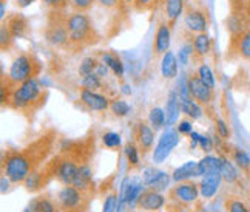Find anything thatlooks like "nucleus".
Returning a JSON list of instances; mask_svg holds the SVG:
<instances>
[{
    "label": "nucleus",
    "instance_id": "aec40b11",
    "mask_svg": "<svg viewBox=\"0 0 250 212\" xmlns=\"http://www.w3.org/2000/svg\"><path fill=\"white\" fill-rule=\"evenodd\" d=\"M193 48H195V54L198 57H206L213 50V39L208 33H201L195 34L193 37Z\"/></svg>",
    "mask_w": 250,
    "mask_h": 212
},
{
    "label": "nucleus",
    "instance_id": "13d9d810",
    "mask_svg": "<svg viewBox=\"0 0 250 212\" xmlns=\"http://www.w3.org/2000/svg\"><path fill=\"white\" fill-rule=\"evenodd\" d=\"M9 183H11V180H9L6 175H3V177H2V194H5L6 189L9 188Z\"/></svg>",
    "mask_w": 250,
    "mask_h": 212
},
{
    "label": "nucleus",
    "instance_id": "9d476101",
    "mask_svg": "<svg viewBox=\"0 0 250 212\" xmlns=\"http://www.w3.org/2000/svg\"><path fill=\"white\" fill-rule=\"evenodd\" d=\"M79 96H81V101L93 112H104V110L110 109V99L107 96H104L94 90L82 89Z\"/></svg>",
    "mask_w": 250,
    "mask_h": 212
},
{
    "label": "nucleus",
    "instance_id": "0eeeda50",
    "mask_svg": "<svg viewBox=\"0 0 250 212\" xmlns=\"http://www.w3.org/2000/svg\"><path fill=\"white\" fill-rule=\"evenodd\" d=\"M184 26L191 34L207 33L208 30V19L201 9H190L184 14Z\"/></svg>",
    "mask_w": 250,
    "mask_h": 212
},
{
    "label": "nucleus",
    "instance_id": "f704fd0d",
    "mask_svg": "<svg viewBox=\"0 0 250 212\" xmlns=\"http://www.w3.org/2000/svg\"><path fill=\"white\" fill-rule=\"evenodd\" d=\"M162 173H164V172L156 169V167H147L146 170L142 172V181H144V185L151 188L162 177Z\"/></svg>",
    "mask_w": 250,
    "mask_h": 212
},
{
    "label": "nucleus",
    "instance_id": "5701e85b",
    "mask_svg": "<svg viewBox=\"0 0 250 212\" xmlns=\"http://www.w3.org/2000/svg\"><path fill=\"white\" fill-rule=\"evenodd\" d=\"M219 172V157L206 155L198 161V177L210 175V173Z\"/></svg>",
    "mask_w": 250,
    "mask_h": 212
},
{
    "label": "nucleus",
    "instance_id": "6e6552de",
    "mask_svg": "<svg viewBox=\"0 0 250 212\" xmlns=\"http://www.w3.org/2000/svg\"><path fill=\"white\" fill-rule=\"evenodd\" d=\"M199 194H201L199 185H195V183H190V181L178 183V186L171 189V198H175L179 203H186V205L196 201Z\"/></svg>",
    "mask_w": 250,
    "mask_h": 212
},
{
    "label": "nucleus",
    "instance_id": "1a4fd4ad",
    "mask_svg": "<svg viewBox=\"0 0 250 212\" xmlns=\"http://www.w3.org/2000/svg\"><path fill=\"white\" fill-rule=\"evenodd\" d=\"M45 41L56 48H62L65 45H68L70 34H68V30H66V25L61 22L51 24L45 31Z\"/></svg>",
    "mask_w": 250,
    "mask_h": 212
},
{
    "label": "nucleus",
    "instance_id": "4c0bfd02",
    "mask_svg": "<svg viewBox=\"0 0 250 212\" xmlns=\"http://www.w3.org/2000/svg\"><path fill=\"white\" fill-rule=\"evenodd\" d=\"M41 186H42V173L37 172V170H33L30 175L26 177V180H25V188H26V190L34 192V190L39 189Z\"/></svg>",
    "mask_w": 250,
    "mask_h": 212
},
{
    "label": "nucleus",
    "instance_id": "9b49d317",
    "mask_svg": "<svg viewBox=\"0 0 250 212\" xmlns=\"http://www.w3.org/2000/svg\"><path fill=\"white\" fill-rule=\"evenodd\" d=\"M171 45V28L167 24H161L155 33V41H153V51L155 54H166L170 51Z\"/></svg>",
    "mask_w": 250,
    "mask_h": 212
},
{
    "label": "nucleus",
    "instance_id": "ea45409f",
    "mask_svg": "<svg viewBox=\"0 0 250 212\" xmlns=\"http://www.w3.org/2000/svg\"><path fill=\"white\" fill-rule=\"evenodd\" d=\"M125 157H127L128 163L131 166H138L139 165V150L138 147L134 146V144L128 142L127 146H125Z\"/></svg>",
    "mask_w": 250,
    "mask_h": 212
},
{
    "label": "nucleus",
    "instance_id": "3c124183",
    "mask_svg": "<svg viewBox=\"0 0 250 212\" xmlns=\"http://www.w3.org/2000/svg\"><path fill=\"white\" fill-rule=\"evenodd\" d=\"M199 140H201V133L191 132L190 133V149H196L199 146Z\"/></svg>",
    "mask_w": 250,
    "mask_h": 212
},
{
    "label": "nucleus",
    "instance_id": "f3484780",
    "mask_svg": "<svg viewBox=\"0 0 250 212\" xmlns=\"http://www.w3.org/2000/svg\"><path fill=\"white\" fill-rule=\"evenodd\" d=\"M181 98L178 92H170L167 96L166 104V115H167V126L171 127L173 124H178L179 115H181Z\"/></svg>",
    "mask_w": 250,
    "mask_h": 212
},
{
    "label": "nucleus",
    "instance_id": "f257e3e1",
    "mask_svg": "<svg viewBox=\"0 0 250 212\" xmlns=\"http://www.w3.org/2000/svg\"><path fill=\"white\" fill-rule=\"evenodd\" d=\"M41 93H42L41 84L34 76V78H30L28 81L22 82L21 85H16L14 90L9 93L8 99L14 109H25L39 99Z\"/></svg>",
    "mask_w": 250,
    "mask_h": 212
},
{
    "label": "nucleus",
    "instance_id": "49530a36",
    "mask_svg": "<svg viewBox=\"0 0 250 212\" xmlns=\"http://www.w3.org/2000/svg\"><path fill=\"white\" fill-rule=\"evenodd\" d=\"M176 129H178V132L181 135H190L191 132H193V124H191L190 121H187V119H182V121L178 122Z\"/></svg>",
    "mask_w": 250,
    "mask_h": 212
},
{
    "label": "nucleus",
    "instance_id": "58836bf2",
    "mask_svg": "<svg viewBox=\"0 0 250 212\" xmlns=\"http://www.w3.org/2000/svg\"><path fill=\"white\" fill-rule=\"evenodd\" d=\"M14 41L13 33L9 30L8 24L2 22V26H0V48L2 50H6V48L11 47V42Z\"/></svg>",
    "mask_w": 250,
    "mask_h": 212
},
{
    "label": "nucleus",
    "instance_id": "7ed1b4c3",
    "mask_svg": "<svg viewBox=\"0 0 250 212\" xmlns=\"http://www.w3.org/2000/svg\"><path fill=\"white\" fill-rule=\"evenodd\" d=\"M66 30L70 34V44L81 45L85 44L91 36V21L82 11H74L65 21Z\"/></svg>",
    "mask_w": 250,
    "mask_h": 212
},
{
    "label": "nucleus",
    "instance_id": "680f3d73",
    "mask_svg": "<svg viewBox=\"0 0 250 212\" xmlns=\"http://www.w3.org/2000/svg\"><path fill=\"white\" fill-rule=\"evenodd\" d=\"M124 2H125V3H134L136 0H124Z\"/></svg>",
    "mask_w": 250,
    "mask_h": 212
},
{
    "label": "nucleus",
    "instance_id": "dca6fc26",
    "mask_svg": "<svg viewBox=\"0 0 250 212\" xmlns=\"http://www.w3.org/2000/svg\"><path fill=\"white\" fill-rule=\"evenodd\" d=\"M221 181H223V177L221 173H210V175H204L203 180L199 183V192L204 198H213L216 195V192L221 186Z\"/></svg>",
    "mask_w": 250,
    "mask_h": 212
},
{
    "label": "nucleus",
    "instance_id": "4be33fe9",
    "mask_svg": "<svg viewBox=\"0 0 250 212\" xmlns=\"http://www.w3.org/2000/svg\"><path fill=\"white\" fill-rule=\"evenodd\" d=\"M186 0H166L164 2V13L168 22H176L178 19L184 14Z\"/></svg>",
    "mask_w": 250,
    "mask_h": 212
},
{
    "label": "nucleus",
    "instance_id": "603ef678",
    "mask_svg": "<svg viewBox=\"0 0 250 212\" xmlns=\"http://www.w3.org/2000/svg\"><path fill=\"white\" fill-rule=\"evenodd\" d=\"M98 3L104 8H116L121 3V0H98Z\"/></svg>",
    "mask_w": 250,
    "mask_h": 212
},
{
    "label": "nucleus",
    "instance_id": "393cba45",
    "mask_svg": "<svg viewBox=\"0 0 250 212\" xmlns=\"http://www.w3.org/2000/svg\"><path fill=\"white\" fill-rule=\"evenodd\" d=\"M181 109H182V113L187 115L188 118L191 119H199L203 117V107H201V104L196 102L193 98H187V99H181Z\"/></svg>",
    "mask_w": 250,
    "mask_h": 212
},
{
    "label": "nucleus",
    "instance_id": "7c9ffc66",
    "mask_svg": "<svg viewBox=\"0 0 250 212\" xmlns=\"http://www.w3.org/2000/svg\"><path fill=\"white\" fill-rule=\"evenodd\" d=\"M195 54V48H193V42H187L184 45H181L179 51H178V61L181 67H187L190 64V59Z\"/></svg>",
    "mask_w": 250,
    "mask_h": 212
},
{
    "label": "nucleus",
    "instance_id": "de8ad7c7",
    "mask_svg": "<svg viewBox=\"0 0 250 212\" xmlns=\"http://www.w3.org/2000/svg\"><path fill=\"white\" fill-rule=\"evenodd\" d=\"M39 212H56V206L50 200L42 198V200H39Z\"/></svg>",
    "mask_w": 250,
    "mask_h": 212
},
{
    "label": "nucleus",
    "instance_id": "f03ea898",
    "mask_svg": "<svg viewBox=\"0 0 250 212\" xmlns=\"http://www.w3.org/2000/svg\"><path fill=\"white\" fill-rule=\"evenodd\" d=\"M33 161L25 153L14 152L9 153L3 161V175H6L11 183H21L25 181L26 177L33 172Z\"/></svg>",
    "mask_w": 250,
    "mask_h": 212
},
{
    "label": "nucleus",
    "instance_id": "a19ab883",
    "mask_svg": "<svg viewBox=\"0 0 250 212\" xmlns=\"http://www.w3.org/2000/svg\"><path fill=\"white\" fill-rule=\"evenodd\" d=\"M94 2H98V0H68L70 6L74 9V11H82L85 13L86 9H90Z\"/></svg>",
    "mask_w": 250,
    "mask_h": 212
},
{
    "label": "nucleus",
    "instance_id": "c9c22d12",
    "mask_svg": "<svg viewBox=\"0 0 250 212\" xmlns=\"http://www.w3.org/2000/svg\"><path fill=\"white\" fill-rule=\"evenodd\" d=\"M102 142H104V146H105V147H108V149H116V147H121L122 138H121V135L116 133V132H105V133L102 135Z\"/></svg>",
    "mask_w": 250,
    "mask_h": 212
},
{
    "label": "nucleus",
    "instance_id": "5fc2aeb1",
    "mask_svg": "<svg viewBox=\"0 0 250 212\" xmlns=\"http://www.w3.org/2000/svg\"><path fill=\"white\" fill-rule=\"evenodd\" d=\"M23 212H39V200H33L28 203Z\"/></svg>",
    "mask_w": 250,
    "mask_h": 212
},
{
    "label": "nucleus",
    "instance_id": "cd10ccee",
    "mask_svg": "<svg viewBox=\"0 0 250 212\" xmlns=\"http://www.w3.org/2000/svg\"><path fill=\"white\" fill-rule=\"evenodd\" d=\"M8 26H9V30H11V33H13L14 39H19V37H23L26 34L28 22L25 21V17H22V16H13L8 21Z\"/></svg>",
    "mask_w": 250,
    "mask_h": 212
},
{
    "label": "nucleus",
    "instance_id": "8fccbe9b",
    "mask_svg": "<svg viewBox=\"0 0 250 212\" xmlns=\"http://www.w3.org/2000/svg\"><path fill=\"white\" fill-rule=\"evenodd\" d=\"M110 71H111V70H110L108 67L105 65L104 62H99V64H98V67H96V73H98V74L101 76V78H107Z\"/></svg>",
    "mask_w": 250,
    "mask_h": 212
},
{
    "label": "nucleus",
    "instance_id": "864d4df0",
    "mask_svg": "<svg viewBox=\"0 0 250 212\" xmlns=\"http://www.w3.org/2000/svg\"><path fill=\"white\" fill-rule=\"evenodd\" d=\"M42 2L50 6V8H59L61 5H63L65 2H68V0H42Z\"/></svg>",
    "mask_w": 250,
    "mask_h": 212
},
{
    "label": "nucleus",
    "instance_id": "4d7b16f0",
    "mask_svg": "<svg viewBox=\"0 0 250 212\" xmlns=\"http://www.w3.org/2000/svg\"><path fill=\"white\" fill-rule=\"evenodd\" d=\"M36 2V0H16V3H17V6L19 8H28V6H31L33 3Z\"/></svg>",
    "mask_w": 250,
    "mask_h": 212
},
{
    "label": "nucleus",
    "instance_id": "2eb2a0df",
    "mask_svg": "<svg viewBox=\"0 0 250 212\" xmlns=\"http://www.w3.org/2000/svg\"><path fill=\"white\" fill-rule=\"evenodd\" d=\"M161 73H162V78H166V79L178 78V74H179V61H178V56L171 50L167 51L166 54H162Z\"/></svg>",
    "mask_w": 250,
    "mask_h": 212
},
{
    "label": "nucleus",
    "instance_id": "72a5a7b5",
    "mask_svg": "<svg viewBox=\"0 0 250 212\" xmlns=\"http://www.w3.org/2000/svg\"><path fill=\"white\" fill-rule=\"evenodd\" d=\"M82 87H83V89L98 92L102 87V78L96 71L91 73V74H86L82 78Z\"/></svg>",
    "mask_w": 250,
    "mask_h": 212
},
{
    "label": "nucleus",
    "instance_id": "473e14b6",
    "mask_svg": "<svg viewBox=\"0 0 250 212\" xmlns=\"http://www.w3.org/2000/svg\"><path fill=\"white\" fill-rule=\"evenodd\" d=\"M98 64H99V61L96 59V57H93V56L83 57L82 62L79 64V69H78L79 76H81V78H83V76H86V74L94 73V71H96V67H98Z\"/></svg>",
    "mask_w": 250,
    "mask_h": 212
},
{
    "label": "nucleus",
    "instance_id": "20e7f679",
    "mask_svg": "<svg viewBox=\"0 0 250 212\" xmlns=\"http://www.w3.org/2000/svg\"><path fill=\"white\" fill-rule=\"evenodd\" d=\"M36 62L30 54H19L16 56L8 70V81L11 85H21L22 82L34 78Z\"/></svg>",
    "mask_w": 250,
    "mask_h": 212
},
{
    "label": "nucleus",
    "instance_id": "423d86ee",
    "mask_svg": "<svg viewBox=\"0 0 250 212\" xmlns=\"http://www.w3.org/2000/svg\"><path fill=\"white\" fill-rule=\"evenodd\" d=\"M188 90H190V96L193 98L196 102L203 104H210L211 99H213V89L207 87L203 81L199 79L198 74H193L188 78Z\"/></svg>",
    "mask_w": 250,
    "mask_h": 212
},
{
    "label": "nucleus",
    "instance_id": "09e8293b",
    "mask_svg": "<svg viewBox=\"0 0 250 212\" xmlns=\"http://www.w3.org/2000/svg\"><path fill=\"white\" fill-rule=\"evenodd\" d=\"M199 147L208 152L211 150V147H213V144H211V138L210 137H206V135H201V140H199Z\"/></svg>",
    "mask_w": 250,
    "mask_h": 212
},
{
    "label": "nucleus",
    "instance_id": "37998d69",
    "mask_svg": "<svg viewBox=\"0 0 250 212\" xmlns=\"http://www.w3.org/2000/svg\"><path fill=\"white\" fill-rule=\"evenodd\" d=\"M168 185H170V177H168V173H162V177L153 185L150 189H153V190H158V192H162V190H166L167 188H168Z\"/></svg>",
    "mask_w": 250,
    "mask_h": 212
},
{
    "label": "nucleus",
    "instance_id": "a211bd4d",
    "mask_svg": "<svg viewBox=\"0 0 250 212\" xmlns=\"http://www.w3.org/2000/svg\"><path fill=\"white\" fill-rule=\"evenodd\" d=\"M136 138H138L139 146L144 150H150L153 147V144H155V129L142 121L136 127Z\"/></svg>",
    "mask_w": 250,
    "mask_h": 212
},
{
    "label": "nucleus",
    "instance_id": "c85d7f7f",
    "mask_svg": "<svg viewBox=\"0 0 250 212\" xmlns=\"http://www.w3.org/2000/svg\"><path fill=\"white\" fill-rule=\"evenodd\" d=\"M148 122H150V126L155 130L162 129L167 124L166 110H162L161 107H153L150 110V113H148Z\"/></svg>",
    "mask_w": 250,
    "mask_h": 212
},
{
    "label": "nucleus",
    "instance_id": "bf43d9fd",
    "mask_svg": "<svg viewBox=\"0 0 250 212\" xmlns=\"http://www.w3.org/2000/svg\"><path fill=\"white\" fill-rule=\"evenodd\" d=\"M5 16H6V2L2 0V5H0V19H2V22L5 21Z\"/></svg>",
    "mask_w": 250,
    "mask_h": 212
},
{
    "label": "nucleus",
    "instance_id": "bb28decb",
    "mask_svg": "<svg viewBox=\"0 0 250 212\" xmlns=\"http://www.w3.org/2000/svg\"><path fill=\"white\" fill-rule=\"evenodd\" d=\"M91 178H93V173H91L90 166L82 165V166H79L78 175H76V178H74L73 186H76L79 190H86L90 186V183H91Z\"/></svg>",
    "mask_w": 250,
    "mask_h": 212
},
{
    "label": "nucleus",
    "instance_id": "052dcab7",
    "mask_svg": "<svg viewBox=\"0 0 250 212\" xmlns=\"http://www.w3.org/2000/svg\"><path fill=\"white\" fill-rule=\"evenodd\" d=\"M121 90H122V93H124L125 96H130V94H131V89H130L128 85H122V89H121Z\"/></svg>",
    "mask_w": 250,
    "mask_h": 212
},
{
    "label": "nucleus",
    "instance_id": "c03bdc74",
    "mask_svg": "<svg viewBox=\"0 0 250 212\" xmlns=\"http://www.w3.org/2000/svg\"><path fill=\"white\" fill-rule=\"evenodd\" d=\"M216 133H218V137L224 138V140L230 137V129L227 126V122L224 119H221V118L216 119Z\"/></svg>",
    "mask_w": 250,
    "mask_h": 212
},
{
    "label": "nucleus",
    "instance_id": "412c9836",
    "mask_svg": "<svg viewBox=\"0 0 250 212\" xmlns=\"http://www.w3.org/2000/svg\"><path fill=\"white\" fill-rule=\"evenodd\" d=\"M191 177H198V163L196 161H187L182 166L176 167L173 170L171 180L176 183H182V181H187Z\"/></svg>",
    "mask_w": 250,
    "mask_h": 212
},
{
    "label": "nucleus",
    "instance_id": "39448f33",
    "mask_svg": "<svg viewBox=\"0 0 250 212\" xmlns=\"http://www.w3.org/2000/svg\"><path fill=\"white\" fill-rule=\"evenodd\" d=\"M178 144H179V132H178V129H173V127L166 129L159 137L156 147L153 149V155H151L153 163H155V165H161V163H164L170 157V153L176 149Z\"/></svg>",
    "mask_w": 250,
    "mask_h": 212
},
{
    "label": "nucleus",
    "instance_id": "4468645a",
    "mask_svg": "<svg viewBox=\"0 0 250 212\" xmlns=\"http://www.w3.org/2000/svg\"><path fill=\"white\" fill-rule=\"evenodd\" d=\"M138 203L144 211H159L162 206H164L166 198L161 192L150 189V190L142 192V195H141Z\"/></svg>",
    "mask_w": 250,
    "mask_h": 212
},
{
    "label": "nucleus",
    "instance_id": "6e6d98bb",
    "mask_svg": "<svg viewBox=\"0 0 250 212\" xmlns=\"http://www.w3.org/2000/svg\"><path fill=\"white\" fill-rule=\"evenodd\" d=\"M155 2H156V0H136L134 3H136L138 8H144V9H146V8H150Z\"/></svg>",
    "mask_w": 250,
    "mask_h": 212
},
{
    "label": "nucleus",
    "instance_id": "c756f323",
    "mask_svg": "<svg viewBox=\"0 0 250 212\" xmlns=\"http://www.w3.org/2000/svg\"><path fill=\"white\" fill-rule=\"evenodd\" d=\"M196 74L199 76V79L203 81L207 87H210V89H215V87H216L215 73H213V70H211V67L207 65L206 62H204V64H201V65L198 67Z\"/></svg>",
    "mask_w": 250,
    "mask_h": 212
},
{
    "label": "nucleus",
    "instance_id": "b1692460",
    "mask_svg": "<svg viewBox=\"0 0 250 212\" xmlns=\"http://www.w3.org/2000/svg\"><path fill=\"white\" fill-rule=\"evenodd\" d=\"M219 173L227 183H235L238 180V170L235 165L226 157H219Z\"/></svg>",
    "mask_w": 250,
    "mask_h": 212
},
{
    "label": "nucleus",
    "instance_id": "e433bc0d",
    "mask_svg": "<svg viewBox=\"0 0 250 212\" xmlns=\"http://www.w3.org/2000/svg\"><path fill=\"white\" fill-rule=\"evenodd\" d=\"M232 158H233L235 165H236L238 167H241V169H244V170L250 167V155H249V153H247L246 150H243V149H235Z\"/></svg>",
    "mask_w": 250,
    "mask_h": 212
},
{
    "label": "nucleus",
    "instance_id": "f8f14e48",
    "mask_svg": "<svg viewBox=\"0 0 250 212\" xmlns=\"http://www.w3.org/2000/svg\"><path fill=\"white\" fill-rule=\"evenodd\" d=\"M81 201H82L81 190L73 185L65 186L59 192V203H61L62 209H65V211H74L81 205Z\"/></svg>",
    "mask_w": 250,
    "mask_h": 212
},
{
    "label": "nucleus",
    "instance_id": "a878e982",
    "mask_svg": "<svg viewBox=\"0 0 250 212\" xmlns=\"http://www.w3.org/2000/svg\"><path fill=\"white\" fill-rule=\"evenodd\" d=\"M101 62H104L105 65L108 67V69L118 76V78H122L124 76V64L122 61L119 59V57L116 54L113 53H102L101 54Z\"/></svg>",
    "mask_w": 250,
    "mask_h": 212
},
{
    "label": "nucleus",
    "instance_id": "6ab92c4d",
    "mask_svg": "<svg viewBox=\"0 0 250 212\" xmlns=\"http://www.w3.org/2000/svg\"><path fill=\"white\" fill-rule=\"evenodd\" d=\"M233 50L244 61H250V28L233 37Z\"/></svg>",
    "mask_w": 250,
    "mask_h": 212
},
{
    "label": "nucleus",
    "instance_id": "79ce46f5",
    "mask_svg": "<svg viewBox=\"0 0 250 212\" xmlns=\"http://www.w3.org/2000/svg\"><path fill=\"white\" fill-rule=\"evenodd\" d=\"M118 211V197L110 194L104 201V212H116Z\"/></svg>",
    "mask_w": 250,
    "mask_h": 212
},
{
    "label": "nucleus",
    "instance_id": "a18cd8bd",
    "mask_svg": "<svg viewBox=\"0 0 250 212\" xmlns=\"http://www.w3.org/2000/svg\"><path fill=\"white\" fill-rule=\"evenodd\" d=\"M227 209L229 212H250L249 208L239 200H230L227 203Z\"/></svg>",
    "mask_w": 250,
    "mask_h": 212
},
{
    "label": "nucleus",
    "instance_id": "ddd939ff",
    "mask_svg": "<svg viewBox=\"0 0 250 212\" xmlns=\"http://www.w3.org/2000/svg\"><path fill=\"white\" fill-rule=\"evenodd\" d=\"M78 170H79V166L76 165L73 160H62L57 163V166H56V177L59 178L65 186H68L74 183Z\"/></svg>",
    "mask_w": 250,
    "mask_h": 212
},
{
    "label": "nucleus",
    "instance_id": "2f4dec72",
    "mask_svg": "<svg viewBox=\"0 0 250 212\" xmlns=\"http://www.w3.org/2000/svg\"><path fill=\"white\" fill-rule=\"evenodd\" d=\"M110 110L113 112L114 117L124 118L131 112V105L127 101H124V99H114V101L110 102Z\"/></svg>",
    "mask_w": 250,
    "mask_h": 212
}]
</instances>
